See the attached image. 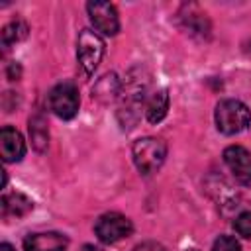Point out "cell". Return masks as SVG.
Masks as SVG:
<instances>
[{"instance_id": "6da1fadb", "label": "cell", "mask_w": 251, "mask_h": 251, "mask_svg": "<svg viewBox=\"0 0 251 251\" xmlns=\"http://www.w3.org/2000/svg\"><path fill=\"white\" fill-rule=\"evenodd\" d=\"M216 127L226 133V135H235L241 133L243 129H247L251 126V112L249 108L241 102V100H222L216 106Z\"/></svg>"}, {"instance_id": "7a4b0ae2", "label": "cell", "mask_w": 251, "mask_h": 251, "mask_svg": "<svg viewBox=\"0 0 251 251\" xmlns=\"http://www.w3.org/2000/svg\"><path fill=\"white\" fill-rule=\"evenodd\" d=\"M131 153H133V163L139 169V173L151 175L163 165L167 157V145L159 137H141L133 143Z\"/></svg>"}, {"instance_id": "3957f363", "label": "cell", "mask_w": 251, "mask_h": 251, "mask_svg": "<svg viewBox=\"0 0 251 251\" xmlns=\"http://www.w3.org/2000/svg\"><path fill=\"white\" fill-rule=\"evenodd\" d=\"M102 55H104L102 37L92 29H82L78 35V43H76V57H78V65L86 76L96 71Z\"/></svg>"}, {"instance_id": "277c9868", "label": "cell", "mask_w": 251, "mask_h": 251, "mask_svg": "<svg viewBox=\"0 0 251 251\" xmlns=\"http://www.w3.org/2000/svg\"><path fill=\"white\" fill-rule=\"evenodd\" d=\"M47 102L55 116H59L61 120H71L78 112V90L73 82H61L51 88Z\"/></svg>"}, {"instance_id": "5b68a950", "label": "cell", "mask_w": 251, "mask_h": 251, "mask_svg": "<svg viewBox=\"0 0 251 251\" xmlns=\"http://www.w3.org/2000/svg\"><path fill=\"white\" fill-rule=\"evenodd\" d=\"M94 231L102 243H116L120 239H126L127 235H131L133 226H131L129 218H126L118 212H108L96 220Z\"/></svg>"}, {"instance_id": "8992f818", "label": "cell", "mask_w": 251, "mask_h": 251, "mask_svg": "<svg viewBox=\"0 0 251 251\" xmlns=\"http://www.w3.org/2000/svg\"><path fill=\"white\" fill-rule=\"evenodd\" d=\"M90 22L94 25L96 31L104 33V35H116L120 31V18H118V10L114 4L110 2H88L86 4Z\"/></svg>"}, {"instance_id": "52a82bcc", "label": "cell", "mask_w": 251, "mask_h": 251, "mask_svg": "<svg viewBox=\"0 0 251 251\" xmlns=\"http://www.w3.org/2000/svg\"><path fill=\"white\" fill-rule=\"evenodd\" d=\"M224 161L237 182L251 188V153L241 145H229L224 151Z\"/></svg>"}, {"instance_id": "ba28073f", "label": "cell", "mask_w": 251, "mask_h": 251, "mask_svg": "<svg viewBox=\"0 0 251 251\" xmlns=\"http://www.w3.org/2000/svg\"><path fill=\"white\" fill-rule=\"evenodd\" d=\"M69 239L57 231H43V233H29L24 239L25 251H67Z\"/></svg>"}, {"instance_id": "9c48e42d", "label": "cell", "mask_w": 251, "mask_h": 251, "mask_svg": "<svg viewBox=\"0 0 251 251\" xmlns=\"http://www.w3.org/2000/svg\"><path fill=\"white\" fill-rule=\"evenodd\" d=\"M0 153L6 163H16L25 155V141L16 127H2L0 131Z\"/></svg>"}, {"instance_id": "30bf717a", "label": "cell", "mask_w": 251, "mask_h": 251, "mask_svg": "<svg viewBox=\"0 0 251 251\" xmlns=\"http://www.w3.org/2000/svg\"><path fill=\"white\" fill-rule=\"evenodd\" d=\"M33 202L22 194V192H12V194H4L2 202H0V210H2V218L10 220V218H24L27 212H31Z\"/></svg>"}, {"instance_id": "8fae6325", "label": "cell", "mask_w": 251, "mask_h": 251, "mask_svg": "<svg viewBox=\"0 0 251 251\" xmlns=\"http://www.w3.org/2000/svg\"><path fill=\"white\" fill-rule=\"evenodd\" d=\"M167 110H169V94H167V90L153 92L151 98L147 100V106H145L147 120L151 124H159L167 116Z\"/></svg>"}, {"instance_id": "7c38bea8", "label": "cell", "mask_w": 251, "mask_h": 251, "mask_svg": "<svg viewBox=\"0 0 251 251\" xmlns=\"http://www.w3.org/2000/svg\"><path fill=\"white\" fill-rule=\"evenodd\" d=\"M29 135H31V141H33L35 149L43 151L45 145H47V126H45L41 116H35V118L29 120Z\"/></svg>"}, {"instance_id": "4fadbf2b", "label": "cell", "mask_w": 251, "mask_h": 251, "mask_svg": "<svg viewBox=\"0 0 251 251\" xmlns=\"http://www.w3.org/2000/svg\"><path fill=\"white\" fill-rule=\"evenodd\" d=\"M25 35H27V25L22 20H14V22H10L2 29V41H4V45H12L16 41H22Z\"/></svg>"}, {"instance_id": "5bb4252c", "label": "cell", "mask_w": 251, "mask_h": 251, "mask_svg": "<svg viewBox=\"0 0 251 251\" xmlns=\"http://www.w3.org/2000/svg\"><path fill=\"white\" fill-rule=\"evenodd\" d=\"M212 251H241V245L235 237L231 235H220L214 245H212Z\"/></svg>"}, {"instance_id": "9a60e30c", "label": "cell", "mask_w": 251, "mask_h": 251, "mask_svg": "<svg viewBox=\"0 0 251 251\" xmlns=\"http://www.w3.org/2000/svg\"><path fill=\"white\" fill-rule=\"evenodd\" d=\"M233 227H235V231H237L239 235L251 239V212L239 214V216L235 218V222H233Z\"/></svg>"}, {"instance_id": "2e32d148", "label": "cell", "mask_w": 251, "mask_h": 251, "mask_svg": "<svg viewBox=\"0 0 251 251\" xmlns=\"http://www.w3.org/2000/svg\"><path fill=\"white\" fill-rule=\"evenodd\" d=\"M133 251H167V249L157 241H143V243L135 245Z\"/></svg>"}, {"instance_id": "e0dca14e", "label": "cell", "mask_w": 251, "mask_h": 251, "mask_svg": "<svg viewBox=\"0 0 251 251\" xmlns=\"http://www.w3.org/2000/svg\"><path fill=\"white\" fill-rule=\"evenodd\" d=\"M0 251H16V249H14L10 243H2V245H0Z\"/></svg>"}, {"instance_id": "ac0fdd59", "label": "cell", "mask_w": 251, "mask_h": 251, "mask_svg": "<svg viewBox=\"0 0 251 251\" xmlns=\"http://www.w3.org/2000/svg\"><path fill=\"white\" fill-rule=\"evenodd\" d=\"M82 251H100L98 247H94V245H84L82 247Z\"/></svg>"}, {"instance_id": "d6986e66", "label": "cell", "mask_w": 251, "mask_h": 251, "mask_svg": "<svg viewBox=\"0 0 251 251\" xmlns=\"http://www.w3.org/2000/svg\"><path fill=\"white\" fill-rule=\"evenodd\" d=\"M249 49H251V41H249Z\"/></svg>"}]
</instances>
